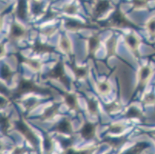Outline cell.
Masks as SVG:
<instances>
[{
    "instance_id": "cell-1",
    "label": "cell",
    "mask_w": 155,
    "mask_h": 154,
    "mask_svg": "<svg viewBox=\"0 0 155 154\" xmlns=\"http://www.w3.org/2000/svg\"><path fill=\"white\" fill-rule=\"evenodd\" d=\"M38 93L49 95L50 93H51V91L38 87L36 83H34L31 80L22 79V80H20L19 86H18L17 89L15 90V95L16 97H21V96H22L25 93Z\"/></svg>"
},
{
    "instance_id": "cell-2",
    "label": "cell",
    "mask_w": 155,
    "mask_h": 154,
    "mask_svg": "<svg viewBox=\"0 0 155 154\" xmlns=\"http://www.w3.org/2000/svg\"><path fill=\"white\" fill-rule=\"evenodd\" d=\"M47 76L50 79L59 80L62 83H63V85L67 88H70V83L69 81V79L67 78L66 74H65L63 62L59 61L58 63H56L54 67L48 73Z\"/></svg>"
},
{
    "instance_id": "cell-3",
    "label": "cell",
    "mask_w": 155,
    "mask_h": 154,
    "mask_svg": "<svg viewBox=\"0 0 155 154\" xmlns=\"http://www.w3.org/2000/svg\"><path fill=\"white\" fill-rule=\"evenodd\" d=\"M107 27L124 28V27H133L134 25L125 18L120 11H117L109 20L105 24Z\"/></svg>"
},
{
    "instance_id": "cell-4",
    "label": "cell",
    "mask_w": 155,
    "mask_h": 154,
    "mask_svg": "<svg viewBox=\"0 0 155 154\" xmlns=\"http://www.w3.org/2000/svg\"><path fill=\"white\" fill-rule=\"evenodd\" d=\"M153 76V70L150 66H143L139 71L138 74V86L137 91L143 90Z\"/></svg>"
},
{
    "instance_id": "cell-5",
    "label": "cell",
    "mask_w": 155,
    "mask_h": 154,
    "mask_svg": "<svg viewBox=\"0 0 155 154\" xmlns=\"http://www.w3.org/2000/svg\"><path fill=\"white\" fill-rule=\"evenodd\" d=\"M15 126L18 130L34 146H37L38 139L36 135L33 133L29 126L26 125L23 120H18L15 122Z\"/></svg>"
},
{
    "instance_id": "cell-6",
    "label": "cell",
    "mask_w": 155,
    "mask_h": 154,
    "mask_svg": "<svg viewBox=\"0 0 155 154\" xmlns=\"http://www.w3.org/2000/svg\"><path fill=\"white\" fill-rule=\"evenodd\" d=\"M32 50L37 54H43V53H53V48L50 46L44 44L40 41L37 40L34 42V44L32 46Z\"/></svg>"
},
{
    "instance_id": "cell-7",
    "label": "cell",
    "mask_w": 155,
    "mask_h": 154,
    "mask_svg": "<svg viewBox=\"0 0 155 154\" xmlns=\"http://www.w3.org/2000/svg\"><path fill=\"white\" fill-rule=\"evenodd\" d=\"M96 133V126L91 123H86L80 130V133L86 139H91L94 136Z\"/></svg>"
},
{
    "instance_id": "cell-8",
    "label": "cell",
    "mask_w": 155,
    "mask_h": 154,
    "mask_svg": "<svg viewBox=\"0 0 155 154\" xmlns=\"http://www.w3.org/2000/svg\"><path fill=\"white\" fill-rule=\"evenodd\" d=\"M56 129L57 132L64 134H71L73 132L72 124L70 120L67 118H64L56 126Z\"/></svg>"
},
{
    "instance_id": "cell-9",
    "label": "cell",
    "mask_w": 155,
    "mask_h": 154,
    "mask_svg": "<svg viewBox=\"0 0 155 154\" xmlns=\"http://www.w3.org/2000/svg\"><path fill=\"white\" fill-rule=\"evenodd\" d=\"M60 105L59 104H54L52 106L49 107L44 111L43 115L39 117V120L42 121H46L52 120L55 116H56L59 113Z\"/></svg>"
},
{
    "instance_id": "cell-10",
    "label": "cell",
    "mask_w": 155,
    "mask_h": 154,
    "mask_svg": "<svg viewBox=\"0 0 155 154\" xmlns=\"http://www.w3.org/2000/svg\"><path fill=\"white\" fill-rule=\"evenodd\" d=\"M125 42L127 46L130 49V50L135 54H138V48L140 45V40L137 36H135L133 34L128 35L125 38Z\"/></svg>"
},
{
    "instance_id": "cell-11",
    "label": "cell",
    "mask_w": 155,
    "mask_h": 154,
    "mask_svg": "<svg viewBox=\"0 0 155 154\" xmlns=\"http://www.w3.org/2000/svg\"><path fill=\"white\" fill-rule=\"evenodd\" d=\"M26 36V31L17 24H13L12 25L10 31V38L14 40H17L24 38Z\"/></svg>"
},
{
    "instance_id": "cell-12",
    "label": "cell",
    "mask_w": 155,
    "mask_h": 154,
    "mask_svg": "<svg viewBox=\"0 0 155 154\" xmlns=\"http://www.w3.org/2000/svg\"><path fill=\"white\" fill-rule=\"evenodd\" d=\"M65 27L67 28V29H68V30L72 31V32H76V31L83 29H90L91 26H89L86 24L81 23V22L74 20V19H68L67 22H65Z\"/></svg>"
},
{
    "instance_id": "cell-13",
    "label": "cell",
    "mask_w": 155,
    "mask_h": 154,
    "mask_svg": "<svg viewBox=\"0 0 155 154\" xmlns=\"http://www.w3.org/2000/svg\"><path fill=\"white\" fill-rule=\"evenodd\" d=\"M100 42H101V40H100L99 36L97 35H94L90 38V39H89V53H90L91 57H94L96 52L98 50Z\"/></svg>"
},
{
    "instance_id": "cell-14",
    "label": "cell",
    "mask_w": 155,
    "mask_h": 154,
    "mask_svg": "<svg viewBox=\"0 0 155 154\" xmlns=\"http://www.w3.org/2000/svg\"><path fill=\"white\" fill-rule=\"evenodd\" d=\"M63 97L69 108L73 110H78V102L75 95L70 93H64Z\"/></svg>"
},
{
    "instance_id": "cell-15",
    "label": "cell",
    "mask_w": 155,
    "mask_h": 154,
    "mask_svg": "<svg viewBox=\"0 0 155 154\" xmlns=\"http://www.w3.org/2000/svg\"><path fill=\"white\" fill-rule=\"evenodd\" d=\"M71 67L73 70V73L78 80H84L87 77L88 70L87 67H79L73 63H71Z\"/></svg>"
},
{
    "instance_id": "cell-16",
    "label": "cell",
    "mask_w": 155,
    "mask_h": 154,
    "mask_svg": "<svg viewBox=\"0 0 155 154\" xmlns=\"http://www.w3.org/2000/svg\"><path fill=\"white\" fill-rule=\"evenodd\" d=\"M148 147V145L146 143H139L130 149H128L124 154H141L145 149Z\"/></svg>"
},
{
    "instance_id": "cell-17",
    "label": "cell",
    "mask_w": 155,
    "mask_h": 154,
    "mask_svg": "<svg viewBox=\"0 0 155 154\" xmlns=\"http://www.w3.org/2000/svg\"><path fill=\"white\" fill-rule=\"evenodd\" d=\"M125 116L128 119H142L143 118V113L139 109L137 108V107L131 106L128 109Z\"/></svg>"
},
{
    "instance_id": "cell-18",
    "label": "cell",
    "mask_w": 155,
    "mask_h": 154,
    "mask_svg": "<svg viewBox=\"0 0 155 154\" xmlns=\"http://www.w3.org/2000/svg\"><path fill=\"white\" fill-rule=\"evenodd\" d=\"M110 4L107 1H101L99 3H97L94 9V14L96 16H99L106 12L109 8Z\"/></svg>"
},
{
    "instance_id": "cell-19",
    "label": "cell",
    "mask_w": 155,
    "mask_h": 154,
    "mask_svg": "<svg viewBox=\"0 0 155 154\" xmlns=\"http://www.w3.org/2000/svg\"><path fill=\"white\" fill-rule=\"evenodd\" d=\"M20 61L26 63V64H27L32 70H34L35 72H39V70H41L42 64L39 63V61H37V60L26 59V58H21Z\"/></svg>"
},
{
    "instance_id": "cell-20",
    "label": "cell",
    "mask_w": 155,
    "mask_h": 154,
    "mask_svg": "<svg viewBox=\"0 0 155 154\" xmlns=\"http://www.w3.org/2000/svg\"><path fill=\"white\" fill-rule=\"evenodd\" d=\"M107 49L108 56H112L115 55L117 49V39L115 37H112L107 42Z\"/></svg>"
},
{
    "instance_id": "cell-21",
    "label": "cell",
    "mask_w": 155,
    "mask_h": 154,
    "mask_svg": "<svg viewBox=\"0 0 155 154\" xmlns=\"http://www.w3.org/2000/svg\"><path fill=\"white\" fill-rule=\"evenodd\" d=\"M0 76L4 80L7 82H9L12 79V73L10 70L9 67L7 65L3 64L0 69Z\"/></svg>"
},
{
    "instance_id": "cell-22",
    "label": "cell",
    "mask_w": 155,
    "mask_h": 154,
    "mask_svg": "<svg viewBox=\"0 0 155 154\" xmlns=\"http://www.w3.org/2000/svg\"><path fill=\"white\" fill-rule=\"evenodd\" d=\"M106 110L108 113H115L120 111L121 109V105L118 101H114L106 105Z\"/></svg>"
},
{
    "instance_id": "cell-23",
    "label": "cell",
    "mask_w": 155,
    "mask_h": 154,
    "mask_svg": "<svg viewBox=\"0 0 155 154\" xmlns=\"http://www.w3.org/2000/svg\"><path fill=\"white\" fill-rule=\"evenodd\" d=\"M18 16L21 19H25L26 18V5L25 0H19L17 9Z\"/></svg>"
},
{
    "instance_id": "cell-24",
    "label": "cell",
    "mask_w": 155,
    "mask_h": 154,
    "mask_svg": "<svg viewBox=\"0 0 155 154\" xmlns=\"http://www.w3.org/2000/svg\"><path fill=\"white\" fill-rule=\"evenodd\" d=\"M98 90H99L100 93H101V95H107L108 93H109L111 90L110 85L107 82L100 83L99 84H98Z\"/></svg>"
},
{
    "instance_id": "cell-25",
    "label": "cell",
    "mask_w": 155,
    "mask_h": 154,
    "mask_svg": "<svg viewBox=\"0 0 155 154\" xmlns=\"http://www.w3.org/2000/svg\"><path fill=\"white\" fill-rule=\"evenodd\" d=\"M89 113L92 115L97 116L98 113V104L94 100H88L87 101Z\"/></svg>"
},
{
    "instance_id": "cell-26",
    "label": "cell",
    "mask_w": 155,
    "mask_h": 154,
    "mask_svg": "<svg viewBox=\"0 0 155 154\" xmlns=\"http://www.w3.org/2000/svg\"><path fill=\"white\" fill-rule=\"evenodd\" d=\"M9 118L6 116H0V129L3 133L4 134H5L8 131L9 128Z\"/></svg>"
},
{
    "instance_id": "cell-27",
    "label": "cell",
    "mask_w": 155,
    "mask_h": 154,
    "mask_svg": "<svg viewBox=\"0 0 155 154\" xmlns=\"http://www.w3.org/2000/svg\"><path fill=\"white\" fill-rule=\"evenodd\" d=\"M60 46L62 50L65 53H69L71 50V44L69 39L66 37H62L60 42Z\"/></svg>"
},
{
    "instance_id": "cell-28",
    "label": "cell",
    "mask_w": 155,
    "mask_h": 154,
    "mask_svg": "<svg viewBox=\"0 0 155 154\" xmlns=\"http://www.w3.org/2000/svg\"><path fill=\"white\" fill-rule=\"evenodd\" d=\"M39 103H40V102L39 100H36V99L32 98L26 100L24 105H25V107H26L28 111H31V110H34L37 106H39Z\"/></svg>"
},
{
    "instance_id": "cell-29",
    "label": "cell",
    "mask_w": 155,
    "mask_h": 154,
    "mask_svg": "<svg viewBox=\"0 0 155 154\" xmlns=\"http://www.w3.org/2000/svg\"><path fill=\"white\" fill-rule=\"evenodd\" d=\"M143 103L146 106H151L155 104V94L150 93L147 94L143 100Z\"/></svg>"
},
{
    "instance_id": "cell-30",
    "label": "cell",
    "mask_w": 155,
    "mask_h": 154,
    "mask_svg": "<svg viewBox=\"0 0 155 154\" xmlns=\"http://www.w3.org/2000/svg\"><path fill=\"white\" fill-rule=\"evenodd\" d=\"M147 29L152 37H155V18L150 19L147 23Z\"/></svg>"
},
{
    "instance_id": "cell-31",
    "label": "cell",
    "mask_w": 155,
    "mask_h": 154,
    "mask_svg": "<svg viewBox=\"0 0 155 154\" xmlns=\"http://www.w3.org/2000/svg\"><path fill=\"white\" fill-rule=\"evenodd\" d=\"M134 8L137 9H144L148 6V2L147 0H134Z\"/></svg>"
},
{
    "instance_id": "cell-32",
    "label": "cell",
    "mask_w": 155,
    "mask_h": 154,
    "mask_svg": "<svg viewBox=\"0 0 155 154\" xmlns=\"http://www.w3.org/2000/svg\"><path fill=\"white\" fill-rule=\"evenodd\" d=\"M124 129V126L121 124L115 123L110 126V131L113 133H120Z\"/></svg>"
},
{
    "instance_id": "cell-33",
    "label": "cell",
    "mask_w": 155,
    "mask_h": 154,
    "mask_svg": "<svg viewBox=\"0 0 155 154\" xmlns=\"http://www.w3.org/2000/svg\"><path fill=\"white\" fill-rule=\"evenodd\" d=\"M65 154H91V152L88 150H73V149H69Z\"/></svg>"
},
{
    "instance_id": "cell-34",
    "label": "cell",
    "mask_w": 155,
    "mask_h": 154,
    "mask_svg": "<svg viewBox=\"0 0 155 154\" xmlns=\"http://www.w3.org/2000/svg\"><path fill=\"white\" fill-rule=\"evenodd\" d=\"M77 9L74 5H70L65 8V12L68 14H75L77 12Z\"/></svg>"
},
{
    "instance_id": "cell-35",
    "label": "cell",
    "mask_w": 155,
    "mask_h": 154,
    "mask_svg": "<svg viewBox=\"0 0 155 154\" xmlns=\"http://www.w3.org/2000/svg\"><path fill=\"white\" fill-rule=\"evenodd\" d=\"M55 31H56V28H49V29L43 31V35L48 36H52V35L55 32Z\"/></svg>"
},
{
    "instance_id": "cell-36",
    "label": "cell",
    "mask_w": 155,
    "mask_h": 154,
    "mask_svg": "<svg viewBox=\"0 0 155 154\" xmlns=\"http://www.w3.org/2000/svg\"><path fill=\"white\" fill-rule=\"evenodd\" d=\"M45 149H46V150H49V149L51 148L52 146V142H51V139H50L49 137H46V139H45Z\"/></svg>"
},
{
    "instance_id": "cell-37",
    "label": "cell",
    "mask_w": 155,
    "mask_h": 154,
    "mask_svg": "<svg viewBox=\"0 0 155 154\" xmlns=\"http://www.w3.org/2000/svg\"><path fill=\"white\" fill-rule=\"evenodd\" d=\"M7 100L5 99L2 98V97H0V109L4 108L5 106L7 105Z\"/></svg>"
},
{
    "instance_id": "cell-38",
    "label": "cell",
    "mask_w": 155,
    "mask_h": 154,
    "mask_svg": "<svg viewBox=\"0 0 155 154\" xmlns=\"http://www.w3.org/2000/svg\"><path fill=\"white\" fill-rule=\"evenodd\" d=\"M70 143H71V142H70V141L69 140V139H66V140H63V142H62V144H63V146H70Z\"/></svg>"
},
{
    "instance_id": "cell-39",
    "label": "cell",
    "mask_w": 155,
    "mask_h": 154,
    "mask_svg": "<svg viewBox=\"0 0 155 154\" xmlns=\"http://www.w3.org/2000/svg\"><path fill=\"white\" fill-rule=\"evenodd\" d=\"M4 46L3 44H0V56H2L4 54Z\"/></svg>"
},
{
    "instance_id": "cell-40",
    "label": "cell",
    "mask_w": 155,
    "mask_h": 154,
    "mask_svg": "<svg viewBox=\"0 0 155 154\" xmlns=\"http://www.w3.org/2000/svg\"><path fill=\"white\" fill-rule=\"evenodd\" d=\"M153 134L155 136V129H154V131H153Z\"/></svg>"
}]
</instances>
